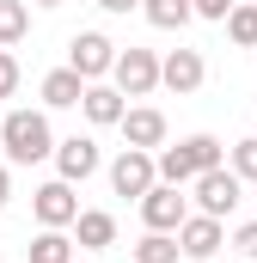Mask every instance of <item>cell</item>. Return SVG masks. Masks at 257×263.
<instances>
[{
  "mask_svg": "<svg viewBox=\"0 0 257 263\" xmlns=\"http://www.w3.org/2000/svg\"><path fill=\"white\" fill-rule=\"evenodd\" d=\"M31 263H74V239H67L62 227H43L31 239Z\"/></svg>",
  "mask_w": 257,
  "mask_h": 263,
  "instance_id": "ac0fdd59",
  "label": "cell"
},
{
  "mask_svg": "<svg viewBox=\"0 0 257 263\" xmlns=\"http://www.w3.org/2000/svg\"><path fill=\"white\" fill-rule=\"evenodd\" d=\"M227 159H233L227 172H233L239 184H257V135H251V141H233V153H227Z\"/></svg>",
  "mask_w": 257,
  "mask_h": 263,
  "instance_id": "44dd1931",
  "label": "cell"
},
{
  "mask_svg": "<svg viewBox=\"0 0 257 263\" xmlns=\"http://www.w3.org/2000/svg\"><path fill=\"white\" fill-rule=\"evenodd\" d=\"M25 31H31V6L25 0H0V49L25 43Z\"/></svg>",
  "mask_w": 257,
  "mask_h": 263,
  "instance_id": "d6986e66",
  "label": "cell"
},
{
  "mask_svg": "<svg viewBox=\"0 0 257 263\" xmlns=\"http://www.w3.org/2000/svg\"><path fill=\"white\" fill-rule=\"evenodd\" d=\"M31 214H37L43 227H74V214H80V196H74V184H62V178L37 184V190H31Z\"/></svg>",
  "mask_w": 257,
  "mask_h": 263,
  "instance_id": "ba28073f",
  "label": "cell"
},
{
  "mask_svg": "<svg viewBox=\"0 0 257 263\" xmlns=\"http://www.w3.org/2000/svg\"><path fill=\"white\" fill-rule=\"evenodd\" d=\"M56 172H62V184H86V178L98 172V141H92V135L56 141Z\"/></svg>",
  "mask_w": 257,
  "mask_h": 263,
  "instance_id": "30bf717a",
  "label": "cell"
},
{
  "mask_svg": "<svg viewBox=\"0 0 257 263\" xmlns=\"http://www.w3.org/2000/svg\"><path fill=\"white\" fill-rule=\"evenodd\" d=\"M0 147L12 165H37L56 153V135H49V117L43 110H6L0 117Z\"/></svg>",
  "mask_w": 257,
  "mask_h": 263,
  "instance_id": "7a4b0ae2",
  "label": "cell"
},
{
  "mask_svg": "<svg viewBox=\"0 0 257 263\" xmlns=\"http://www.w3.org/2000/svg\"><path fill=\"white\" fill-rule=\"evenodd\" d=\"M196 184V214H214V220H227L233 208H239V178L227 172V165H214V172H202V178H190Z\"/></svg>",
  "mask_w": 257,
  "mask_h": 263,
  "instance_id": "5b68a950",
  "label": "cell"
},
{
  "mask_svg": "<svg viewBox=\"0 0 257 263\" xmlns=\"http://www.w3.org/2000/svg\"><path fill=\"white\" fill-rule=\"evenodd\" d=\"M172 239H178V251H184L190 263H202V257H214V251L227 245V227H221L214 214H184Z\"/></svg>",
  "mask_w": 257,
  "mask_h": 263,
  "instance_id": "52a82bcc",
  "label": "cell"
},
{
  "mask_svg": "<svg viewBox=\"0 0 257 263\" xmlns=\"http://www.w3.org/2000/svg\"><path fill=\"white\" fill-rule=\"evenodd\" d=\"M74 263H80V257H74ZM86 263H92V257H86Z\"/></svg>",
  "mask_w": 257,
  "mask_h": 263,
  "instance_id": "83f0119b",
  "label": "cell"
},
{
  "mask_svg": "<svg viewBox=\"0 0 257 263\" xmlns=\"http://www.w3.org/2000/svg\"><path fill=\"white\" fill-rule=\"evenodd\" d=\"M221 25H227V37H233L239 49H257V0H233V12H227Z\"/></svg>",
  "mask_w": 257,
  "mask_h": 263,
  "instance_id": "e0dca14e",
  "label": "cell"
},
{
  "mask_svg": "<svg viewBox=\"0 0 257 263\" xmlns=\"http://www.w3.org/2000/svg\"><path fill=\"white\" fill-rule=\"evenodd\" d=\"M111 62H117V43L104 37V31H80L74 43H67V67L92 86V80H104L111 73Z\"/></svg>",
  "mask_w": 257,
  "mask_h": 263,
  "instance_id": "277c9868",
  "label": "cell"
},
{
  "mask_svg": "<svg viewBox=\"0 0 257 263\" xmlns=\"http://www.w3.org/2000/svg\"><path fill=\"white\" fill-rule=\"evenodd\" d=\"M37 6H62V0H37Z\"/></svg>",
  "mask_w": 257,
  "mask_h": 263,
  "instance_id": "4316f807",
  "label": "cell"
},
{
  "mask_svg": "<svg viewBox=\"0 0 257 263\" xmlns=\"http://www.w3.org/2000/svg\"><path fill=\"white\" fill-rule=\"evenodd\" d=\"M74 245H86V251L117 245V220H111L104 208H80V214H74Z\"/></svg>",
  "mask_w": 257,
  "mask_h": 263,
  "instance_id": "5bb4252c",
  "label": "cell"
},
{
  "mask_svg": "<svg viewBox=\"0 0 257 263\" xmlns=\"http://www.w3.org/2000/svg\"><path fill=\"white\" fill-rule=\"evenodd\" d=\"M117 129H123V141H128V147H141V153H159V147H166V117H159L153 104L123 110V123H117Z\"/></svg>",
  "mask_w": 257,
  "mask_h": 263,
  "instance_id": "7c38bea8",
  "label": "cell"
},
{
  "mask_svg": "<svg viewBox=\"0 0 257 263\" xmlns=\"http://www.w3.org/2000/svg\"><path fill=\"white\" fill-rule=\"evenodd\" d=\"M111 86L123 92V98H147L153 86H159V55L153 49H117V62H111Z\"/></svg>",
  "mask_w": 257,
  "mask_h": 263,
  "instance_id": "3957f363",
  "label": "cell"
},
{
  "mask_svg": "<svg viewBox=\"0 0 257 263\" xmlns=\"http://www.w3.org/2000/svg\"><path fill=\"white\" fill-rule=\"evenodd\" d=\"M233 245H239V251H245V257L257 263V220H245V227H239V233H233Z\"/></svg>",
  "mask_w": 257,
  "mask_h": 263,
  "instance_id": "cb8c5ba5",
  "label": "cell"
},
{
  "mask_svg": "<svg viewBox=\"0 0 257 263\" xmlns=\"http://www.w3.org/2000/svg\"><path fill=\"white\" fill-rule=\"evenodd\" d=\"M80 110H86V123H98V129H117L128 104H123V92H117V86H104V80H92V86L80 92Z\"/></svg>",
  "mask_w": 257,
  "mask_h": 263,
  "instance_id": "4fadbf2b",
  "label": "cell"
},
{
  "mask_svg": "<svg viewBox=\"0 0 257 263\" xmlns=\"http://www.w3.org/2000/svg\"><path fill=\"white\" fill-rule=\"evenodd\" d=\"M19 92V62H12V49H0V98H12Z\"/></svg>",
  "mask_w": 257,
  "mask_h": 263,
  "instance_id": "7402d4cb",
  "label": "cell"
},
{
  "mask_svg": "<svg viewBox=\"0 0 257 263\" xmlns=\"http://www.w3.org/2000/svg\"><path fill=\"white\" fill-rule=\"evenodd\" d=\"M190 12H196V18H227L233 0H190Z\"/></svg>",
  "mask_w": 257,
  "mask_h": 263,
  "instance_id": "603a6c76",
  "label": "cell"
},
{
  "mask_svg": "<svg viewBox=\"0 0 257 263\" xmlns=\"http://www.w3.org/2000/svg\"><path fill=\"white\" fill-rule=\"evenodd\" d=\"M6 196H12V172L0 165V208H6Z\"/></svg>",
  "mask_w": 257,
  "mask_h": 263,
  "instance_id": "484cf974",
  "label": "cell"
},
{
  "mask_svg": "<svg viewBox=\"0 0 257 263\" xmlns=\"http://www.w3.org/2000/svg\"><path fill=\"white\" fill-rule=\"evenodd\" d=\"M98 6H104V12H135L141 0H98Z\"/></svg>",
  "mask_w": 257,
  "mask_h": 263,
  "instance_id": "d4e9b609",
  "label": "cell"
},
{
  "mask_svg": "<svg viewBox=\"0 0 257 263\" xmlns=\"http://www.w3.org/2000/svg\"><path fill=\"white\" fill-rule=\"evenodd\" d=\"M184 214H190V202L178 196V184H153V190L141 196V220H147V233H178Z\"/></svg>",
  "mask_w": 257,
  "mask_h": 263,
  "instance_id": "9c48e42d",
  "label": "cell"
},
{
  "mask_svg": "<svg viewBox=\"0 0 257 263\" xmlns=\"http://www.w3.org/2000/svg\"><path fill=\"white\" fill-rule=\"evenodd\" d=\"M184 251H178V239L172 233H147L141 245H135V263H178Z\"/></svg>",
  "mask_w": 257,
  "mask_h": 263,
  "instance_id": "ffe728a7",
  "label": "cell"
},
{
  "mask_svg": "<svg viewBox=\"0 0 257 263\" xmlns=\"http://www.w3.org/2000/svg\"><path fill=\"white\" fill-rule=\"evenodd\" d=\"M202 80H208V67H202V49H172V55L159 62V86H166V92H178V98H190Z\"/></svg>",
  "mask_w": 257,
  "mask_h": 263,
  "instance_id": "8fae6325",
  "label": "cell"
},
{
  "mask_svg": "<svg viewBox=\"0 0 257 263\" xmlns=\"http://www.w3.org/2000/svg\"><path fill=\"white\" fill-rule=\"evenodd\" d=\"M153 184H159V172H153V153H141V147H123V153H117V165H111V190L141 202Z\"/></svg>",
  "mask_w": 257,
  "mask_h": 263,
  "instance_id": "8992f818",
  "label": "cell"
},
{
  "mask_svg": "<svg viewBox=\"0 0 257 263\" xmlns=\"http://www.w3.org/2000/svg\"><path fill=\"white\" fill-rule=\"evenodd\" d=\"M227 159V147L214 141V135H190V141H178V147H159L153 153V172H159V184H190V178H202V172H214Z\"/></svg>",
  "mask_w": 257,
  "mask_h": 263,
  "instance_id": "6da1fadb",
  "label": "cell"
},
{
  "mask_svg": "<svg viewBox=\"0 0 257 263\" xmlns=\"http://www.w3.org/2000/svg\"><path fill=\"white\" fill-rule=\"evenodd\" d=\"M80 92H86V80H80L74 67L43 73V104H49V110H74V104H80Z\"/></svg>",
  "mask_w": 257,
  "mask_h": 263,
  "instance_id": "9a60e30c",
  "label": "cell"
},
{
  "mask_svg": "<svg viewBox=\"0 0 257 263\" xmlns=\"http://www.w3.org/2000/svg\"><path fill=\"white\" fill-rule=\"evenodd\" d=\"M141 12H147V25L153 31H184L196 12H190V0H141Z\"/></svg>",
  "mask_w": 257,
  "mask_h": 263,
  "instance_id": "2e32d148",
  "label": "cell"
}]
</instances>
